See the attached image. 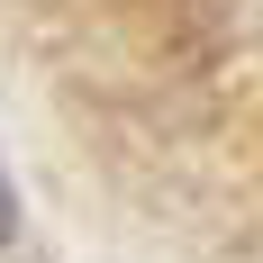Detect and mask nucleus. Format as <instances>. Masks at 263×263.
<instances>
[{"instance_id":"f257e3e1","label":"nucleus","mask_w":263,"mask_h":263,"mask_svg":"<svg viewBox=\"0 0 263 263\" xmlns=\"http://www.w3.org/2000/svg\"><path fill=\"white\" fill-rule=\"evenodd\" d=\"M0 236H9V182H0Z\"/></svg>"}]
</instances>
